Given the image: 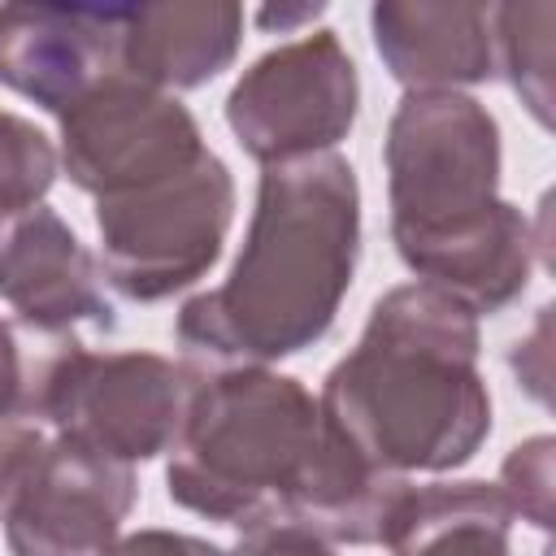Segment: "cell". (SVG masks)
<instances>
[{
  "label": "cell",
  "mask_w": 556,
  "mask_h": 556,
  "mask_svg": "<svg viewBox=\"0 0 556 556\" xmlns=\"http://www.w3.org/2000/svg\"><path fill=\"white\" fill-rule=\"evenodd\" d=\"M408 478L343 443L317 395L269 365L204 369L165 465V495L217 526H300L369 547Z\"/></svg>",
  "instance_id": "6da1fadb"
},
{
  "label": "cell",
  "mask_w": 556,
  "mask_h": 556,
  "mask_svg": "<svg viewBox=\"0 0 556 556\" xmlns=\"http://www.w3.org/2000/svg\"><path fill=\"white\" fill-rule=\"evenodd\" d=\"M361 261V182L348 156L317 152L265 165L230 274L174 317L200 365H274L321 343Z\"/></svg>",
  "instance_id": "7a4b0ae2"
},
{
  "label": "cell",
  "mask_w": 556,
  "mask_h": 556,
  "mask_svg": "<svg viewBox=\"0 0 556 556\" xmlns=\"http://www.w3.org/2000/svg\"><path fill=\"white\" fill-rule=\"evenodd\" d=\"M395 256L473 317L517 304L534 269L530 217L500 195V122L469 91H404L382 139Z\"/></svg>",
  "instance_id": "3957f363"
},
{
  "label": "cell",
  "mask_w": 556,
  "mask_h": 556,
  "mask_svg": "<svg viewBox=\"0 0 556 556\" xmlns=\"http://www.w3.org/2000/svg\"><path fill=\"white\" fill-rule=\"evenodd\" d=\"M478 317L430 282L382 291L356 348L321 378V417L387 473H452L491 439Z\"/></svg>",
  "instance_id": "277c9868"
},
{
  "label": "cell",
  "mask_w": 556,
  "mask_h": 556,
  "mask_svg": "<svg viewBox=\"0 0 556 556\" xmlns=\"http://www.w3.org/2000/svg\"><path fill=\"white\" fill-rule=\"evenodd\" d=\"M230 222L235 174L208 148L169 178L96 200L100 274L122 300L161 304L195 287L222 261Z\"/></svg>",
  "instance_id": "5b68a950"
},
{
  "label": "cell",
  "mask_w": 556,
  "mask_h": 556,
  "mask_svg": "<svg viewBox=\"0 0 556 556\" xmlns=\"http://www.w3.org/2000/svg\"><path fill=\"white\" fill-rule=\"evenodd\" d=\"M200 374L204 365L195 361L139 348L91 352L70 339L48 369L35 426L48 421L56 434L83 439L122 465H143L178 443Z\"/></svg>",
  "instance_id": "8992f818"
},
{
  "label": "cell",
  "mask_w": 556,
  "mask_h": 556,
  "mask_svg": "<svg viewBox=\"0 0 556 556\" xmlns=\"http://www.w3.org/2000/svg\"><path fill=\"white\" fill-rule=\"evenodd\" d=\"M356 61L326 26L261 52L226 96V126L261 169L334 152L356 126Z\"/></svg>",
  "instance_id": "52a82bcc"
},
{
  "label": "cell",
  "mask_w": 556,
  "mask_h": 556,
  "mask_svg": "<svg viewBox=\"0 0 556 556\" xmlns=\"http://www.w3.org/2000/svg\"><path fill=\"white\" fill-rule=\"evenodd\" d=\"M56 126L61 174L96 200L139 191L208 152L195 113L178 96L126 74L100 78L56 117Z\"/></svg>",
  "instance_id": "ba28073f"
},
{
  "label": "cell",
  "mask_w": 556,
  "mask_h": 556,
  "mask_svg": "<svg viewBox=\"0 0 556 556\" xmlns=\"http://www.w3.org/2000/svg\"><path fill=\"white\" fill-rule=\"evenodd\" d=\"M135 500V465L52 434L4 521L9 556H109Z\"/></svg>",
  "instance_id": "9c48e42d"
},
{
  "label": "cell",
  "mask_w": 556,
  "mask_h": 556,
  "mask_svg": "<svg viewBox=\"0 0 556 556\" xmlns=\"http://www.w3.org/2000/svg\"><path fill=\"white\" fill-rule=\"evenodd\" d=\"M0 300L13 308V321L39 334H74L78 326L117 330L100 261L48 204L0 217Z\"/></svg>",
  "instance_id": "30bf717a"
},
{
  "label": "cell",
  "mask_w": 556,
  "mask_h": 556,
  "mask_svg": "<svg viewBox=\"0 0 556 556\" xmlns=\"http://www.w3.org/2000/svg\"><path fill=\"white\" fill-rule=\"evenodd\" d=\"M117 74V4H0V87L61 117Z\"/></svg>",
  "instance_id": "8fae6325"
},
{
  "label": "cell",
  "mask_w": 556,
  "mask_h": 556,
  "mask_svg": "<svg viewBox=\"0 0 556 556\" xmlns=\"http://www.w3.org/2000/svg\"><path fill=\"white\" fill-rule=\"evenodd\" d=\"M374 52L408 91H460L495 78L491 4L478 0H378Z\"/></svg>",
  "instance_id": "7c38bea8"
},
{
  "label": "cell",
  "mask_w": 556,
  "mask_h": 556,
  "mask_svg": "<svg viewBox=\"0 0 556 556\" xmlns=\"http://www.w3.org/2000/svg\"><path fill=\"white\" fill-rule=\"evenodd\" d=\"M243 43V4L161 0L117 4V74L156 91H195L235 65Z\"/></svg>",
  "instance_id": "4fadbf2b"
},
{
  "label": "cell",
  "mask_w": 556,
  "mask_h": 556,
  "mask_svg": "<svg viewBox=\"0 0 556 556\" xmlns=\"http://www.w3.org/2000/svg\"><path fill=\"white\" fill-rule=\"evenodd\" d=\"M513 508L495 482H408L378 543L391 556H513Z\"/></svg>",
  "instance_id": "5bb4252c"
},
{
  "label": "cell",
  "mask_w": 556,
  "mask_h": 556,
  "mask_svg": "<svg viewBox=\"0 0 556 556\" xmlns=\"http://www.w3.org/2000/svg\"><path fill=\"white\" fill-rule=\"evenodd\" d=\"M552 26L556 4H491V39H495V74L508 78L530 117L552 130Z\"/></svg>",
  "instance_id": "9a60e30c"
},
{
  "label": "cell",
  "mask_w": 556,
  "mask_h": 556,
  "mask_svg": "<svg viewBox=\"0 0 556 556\" xmlns=\"http://www.w3.org/2000/svg\"><path fill=\"white\" fill-rule=\"evenodd\" d=\"M61 174L56 143L22 113L0 109V217L43 204Z\"/></svg>",
  "instance_id": "2e32d148"
},
{
  "label": "cell",
  "mask_w": 556,
  "mask_h": 556,
  "mask_svg": "<svg viewBox=\"0 0 556 556\" xmlns=\"http://www.w3.org/2000/svg\"><path fill=\"white\" fill-rule=\"evenodd\" d=\"M78 334H39L0 317V421H35L52 361Z\"/></svg>",
  "instance_id": "e0dca14e"
},
{
  "label": "cell",
  "mask_w": 556,
  "mask_h": 556,
  "mask_svg": "<svg viewBox=\"0 0 556 556\" xmlns=\"http://www.w3.org/2000/svg\"><path fill=\"white\" fill-rule=\"evenodd\" d=\"M552 460H556V439L552 434H534L526 443H517L504 465H500V495L508 500L513 517L539 526L543 534L552 530L556 504H552Z\"/></svg>",
  "instance_id": "ac0fdd59"
},
{
  "label": "cell",
  "mask_w": 556,
  "mask_h": 556,
  "mask_svg": "<svg viewBox=\"0 0 556 556\" xmlns=\"http://www.w3.org/2000/svg\"><path fill=\"white\" fill-rule=\"evenodd\" d=\"M43 430L35 421H0V526L9 521L13 504L22 500L39 456H43Z\"/></svg>",
  "instance_id": "d6986e66"
},
{
  "label": "cell",
  "mask_w": 556,
  "mask_h": 556,
  "mask_svg": "<svg viewBox=\"0 0 556 556\" xmlns=\"http://www.w3.org/2000/svg\"><path fill=\"white\" fill-rule=\"evenodd\" d=\"M230 556H334V543H326L300 526L274 521V526L243 530L239 543L230 547Z\"/></svg>",
  "instance_id": "ffe728a7"
},
{
  "label": "cell",
  "mask_w": 556,
  "mask_h": 556,
  "mask_svg": "<svg viewBox=\"0 0 556 556\" xmlns=\"http://www.w3.org/2000/svg\"><path fill=\"white\" fill-rule=\"evenodd\" d=\"M109 556H230V552L208 543V539H200V534L148 526V530H135V534L117 539V547Z\"/></svg>",
  "instance_id": "44dd1931"
},
{
  "label": "cell",
  "mask_w": 556,
  "mask_h": 556,
  "mask_svg": "<svg viewBox=\"0 0 556 556\" xmlns=\"http://www.w3.org/2000/svg\"><path fill=\"white\" fill-rule=\"evenodd\" d=\"M321 13H326V4H291V9H261V13H256V22H261L265 30L287 35L291 26L313 22V17H321Z\"/></svg>",
  "instance_id": "7402d4cb"
}]
</instances>
